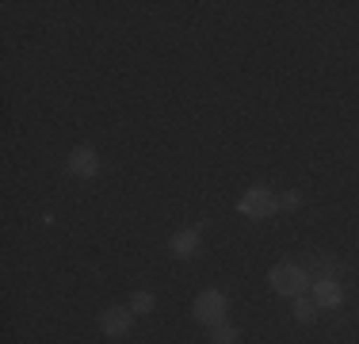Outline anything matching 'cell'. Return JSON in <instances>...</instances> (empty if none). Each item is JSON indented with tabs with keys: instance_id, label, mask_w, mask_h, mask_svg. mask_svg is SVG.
<instances>
[{
	"instance_id": "8fae6325",
	"label": "cell",
	"mask_w": 359,
	"mask_h": 344,
	"mask_svg": "<svg viewBox=\"0 0 359 344\" xmlns=\"http://www.w3.org/2000/svg\"><path fill=\"white\" fill-rule=\"evenodd\" d=\"M302 206V192H283L279 195V211H298Z\"/></svg>"
},
{
	"instance_id": "9c48e42d",
	"label": "cell",
	"mask_w": 359,
	"mask_h": 344,
	"mask_svg": "<svg viewBox=\"0 0 359 344\" xmlns=\"http://www.w3.org/2000/svg\"><path fill=\"white\" fill-rule=\"evenodd\" d=\"M237 340H241V329H237V325H229V322L210 325V344H237Z\"/></svg>"
},
{
	"instance_id": "8992f818",
	"label": "cell",
	"mask_w": 359,
	"mask_h": 344,
	"mask_svg": "<svg viewBox=\"0 0 359 344\" xmlns=\"http://www.w3.org/2000/svg\"><path fill=\"white\" fill-rule=\"evenodd\" d=\"M65 168L73 172V176H96L100 172V153L92 150V145H76V150H69V157H65Z\"/></svg>"
},
{
	"instance_id": "52a82bcc",
	"label": "cell",
	"mask_w": 359,
	"mask_h": 344,
	"mask_svg": "<svg viewBox=\"0 0 359 344\" xmlns=\"http://www.w3.org/2000/svg\"><path fill=\"white\" fill-rule=\"evenodd\" d=\"M203 245V230H176L172 237H168V253L176 256V260H191L195 253H199Z\"/></svg>"
},
{
	"instance_id": "5b68a950",
	"label": "cell",
	"mask_w": 359,
	"mask_h": 344,
	"mask_svg": "<svg viewBox=\"0 0 359 344\" xmlns=\"http://www.w3.org/2000/svg\"><path fill=\"white\" fill-rule=\"evenodd\" d=\"M313 303H318V310H337L344 306V287H340L337 275H321V279H313Z\"/></svg>"
},
{
	"instance_id": "6da1fadb",
	"label": "cell",
	"mask_w": 359,
	"mask_h": 344,
	"mask_svg": "<svg viewBox=\"0 0 359 344\" xmlns=\"http://www.w3.org/2000/svg\"><path fill=\"white\" fill-rule=\"evenodd\" d=\"M268 283H271V291L276 295H287V298H298V295H306V287H313V279H310V272L302 268V264H276V268L268 272Z\"/></svg>"
},
{
	"instance_id": "277c9868",
	"label": "cell",
	"mask_w": 359,
	"mask_h": 344,
	"mask_svg": "<svg viewBox=\"0 0 359 344\" xmlns=\"http://www.w3.org/2000/svg\"><path fill=\"white\" fill-rule=\"evenodd\" d=\"M134 317L138 314L130 306H107V310H100V329H104V337H130Z\"/></svg>"
},
{
	"instance_id": "3957f363",
	"label": "cell",
	"mask_w": 359,
	"mask_h": 344,
	"mask_svg": "<svg viewBox=\"0 0 359 344\" xmlns=\"http://www.w3.org/2000/svg\"><path fill=\"white\" fill-rule=\"evenodd\" d=\"M226 310H229V298L222 295V291H199V295H195V306H191V317L199 325H218V322H226Z\"/></svg>"
},
{
	"instance_id": "30bf717a",
	"label": "cell",
	"mask_w": 359,
	"mask_h": 344,
	"mask_svg": "<svg viewBox=\"0 0 359 344\" xmlns=\"http://www.w3.org/2000/svg\"><path fill=\"white\" fill-rule=\"evenodd\" d=\"M153 306H157V295H153V291H134V295H130V310H134V314H153Z\"/></svg>"
},
{
	"instance_id": "ba28073f",
	"label": "cell",
	"mask_w": 359,
	"mask_h": 344,
	"mask_svg": "<svg viewBox=\"0 0 359 344\" xmlns=\"http://www.w3.org/2000/svg\"><path fill=\"white\" fill-rule=\"evenodd\" d=\"M294 322H302V325H313V322H318V303H313L310 295H298V298H294Z\"/></svg>"
},
{
	"instance_id": "7a4b0ae2",
	"label": "cell",
	"mask_w": 359,
	"mask_h": 344,
	"mask_svg": "<svg viewBox=\"0 0 359 344\" xmlns=\"http://www.w3.org/2000/svg\"><path fill=\"white\" fill-rule=\"evenodd\" d=\"M237 211H241L245 218H268V214L279 211V195L271 192V187H264V184H252L249 192L237 199Z\"/></svg>"
}]
</instances>
